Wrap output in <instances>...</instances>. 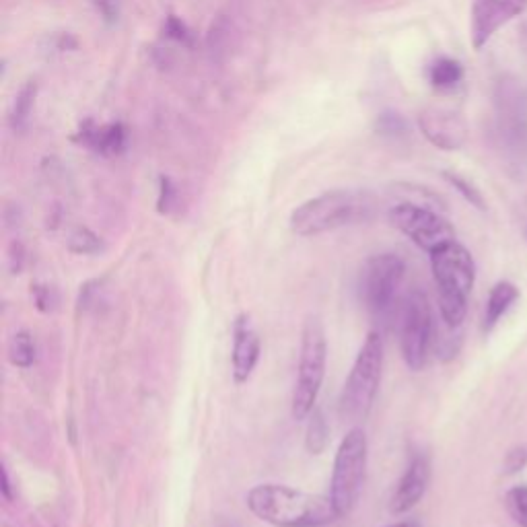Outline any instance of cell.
I'll list each match as a JSON object with an SVG mask.
<instances>
[{
	"label": "cell",
	"instance_id": "13",
	"mask_svg": "<svg viewBox=\"0 0 527 527\" xmlns=\"http://www.w3.org/2000/svg\"><path fill=\"white\" fill-rule=\"evenodd\" d=\"M429 482H431V460L425 453H416L394 490L390 511L394 515H404L412 511L427 495Z\"/></svg>",
	"mask_w": 527,
	"mask_h": 527
},
{
	"label": "cell",
	"instance_id": "6",
	"mask_svg": "<svg viewBox=\"0 0 527 527\" xmlns=\"http://www.w3.org/2000/svg\"><path fill=\"white\" fill-rule=\"evenodd\" d=\"M367 462H369V445L367 437L361 427H353L342 439L332 470L330 482V499L340 515L346 517L357 507L365 476H367Z\"/></svg>",
	"mask_w": 527,
	"mask_h": 527
},
{
	"label": "cell",
	"instance_id": "7",
	"mask_svg": "<svg viewBox=\"0 0 527 527\" xmlns=\"http://www.w3.org/2000/svg\"><path fill=\"white\" fill-rule=\"evenodd\" d=\"M495 128L507 157H527V95L513 77H503L495 89Z\"/></svg>",
	"mask_w": 527,
	"mask_h": 527
},
{
	"label": "cell",
	"instance_id": "14",
	"mask_svg": "<svg viewBox=\"0 0 527 527\" xmlns=\"http://www.w3.org/2000/svg\"><path fill=\"white\" fill-rule=\"evenodd\" d=\"M260 353H262V342L260 336L256 332V328L252 326V320L248 313H241L239 318L235 320L233 326V353H231V367H233V379L235 383H245L258 361H260Z\"/></svg>",
	"mask_w": 527,
	"mask_h": 527
},
{
	"label": "cell",
	"instance_id": "4",
	"mask_svg": "<svg viewBox=\"0 0 527 527\" xmlns=\"http://www.w3.org/2000/svg\"><path fill=\"white\" fill-rule=\"evenodd\" d=\"M383 373V340L369 332L350 369L340 394V416L350 425H359L369 416L377 398Z\"/></svg>",
	"mask_w": 527,
	"mask_h": 527
},
{
	"label": "cell",
	"instance_id": "20",
	"mask_svg": "<svg viewBox=\"0 0 527 527\" xmlns=\"http://www.w3.org/2000/svg\"><path fill=\"white\" fill-rule=\"evenodd\" d=\"M9 361L19 369H29L35 363V342L25 330L13 334L9 340Z\"/></svg>",
	"mask_w": 527,
	"mask_h": 527
},
{
	"label": "cell",
	"instance_id": "21",
	"mask_svg": "<svg viewBox=\"0 0 527 527\" xmlns=\"http://www.w3.org/2000/svg\"><path fill=\"white\" fill-rule=\"evenodd\" d=\"M505 509L519 527H527V484H517L507 490Z\"/></svg>",
	"mask_w": 527,
	"mask_h": 527
},
{
	"label": "cell",
	"instance_id": "17",
	"mask_svg": "<svg viewBox=\"0 0 527 527\" xmlns=\"http://www.w3.org/2000/svg\"><path fill=\"white\" fill-rule=\"evenodd\" d=\"M429 81L437 91H453L464 81V66L458 60L441 56L429 66Z\"/></svg>",
	"mask_w": 527,
	"mask_h": 527
},
{
	"label": "cell",
	"instance_id": "25",
	"mask_svg": "<svg viewBox=\"0 0 527 527\" xmlns=\"http://www.w3.org/2000/svg\"><path fill=\"white\" fill-rule=\"evenodd\" d=\"M527 466V447L517 445L507 451L505 460H503V474L505 476H515Z\"/></svg>",
	"mask_w": 527,
	"mask_h": 527
},
{
	"label": "cell",
	"instance_id": "12",
	"mask_svg": "<svg viewBox=\"0 0 527 527\" xmlns=\"http://www.w3.org/2000/svg\"><path fill=\"white\" fill-rule=\"evenodd\" d=\"M418 126L429 138V143L441 151H460L466 145L470 132L466 120L458 112L441 108L425 110L418 118Z\"/></svg>",
	"mask_w": 527,
	"mask_h": 527
},
{
	"label": "cell",
	"instance_id": "19",
	"mask_svg": "<svg viewBox=\"0 0 527 527\" xmlns=\"http://www.w3.org/2000/svg\"><path fill=\"white\" fill-rule=\"evenodd\" d=\"M307 433H305V447L311 455H320L326 451L330 443V427L324 412L320 408H313V412L307 416Z\"/></svg>",
	"mask_w": 527,
	"mask_h": 527
},
{
	"label": "cell",
	"instance_id": "30",
	"mask_svg": "<svg viewBox=\"0 0 527 527\" xmlns=\"http://www.w3.org/2000/svg\"><path fill=\"white\" fill-rule=\"evenodd\" d=\"M0 474H3V497H5V501H13V490H11V482H9V472H7V468H3V472H0Z\"/></svg>",
	"mask_w": 527,
	"mask_h": 527
},
{
	"label": "cell",
	"instance_id": "8",
	"mask_svg": "<svg viewBox=\"0 0 527 527\" xmlns=\"http://www.w3.org/2000/svg\"><path fill=\"white\" fill-rule=\"evenodd\" d=\"M433 307L425 291L414 289L400 311V350L410 371L425 369L433 346Z\"/></svg>",
	"mask_w": 527,
	"mask_h": 527
},
{
	"label": "cell",
	"instance_id": "24",
	"mask_svg": "<svg viewBox=\"0 0 527 527\" xmlns=\"http://www.w3.org/2000/svg\"><path fill=\"white\" fill-rule=\"evenodd\" d=\"M377 130L379 134L383 136H392V138H398V136H404L408 134V124L406 120L400 116V114H381L379 120H377Z\"/></svg>",
	"mask_w": 527,
	"mask_h": 527
},
{
	"label": "cell",
	"instance_id": "1",
	"mask_svg": "<svg viewBox=\"0 0 527 527\" xmlns=\"http://www.w3.org/2000/svg\"><path fill=\"white\" fill-rule=\"evenodd\" d=\"M248 509L274 527H326L340 519L330 495H313L287 484H258L248 493Z\"/></svg>",
	"mask_w": 527,
	"mask_h": 527
},
{
	"label": "cell",
	"instance_id": "22",
	"mask_svg": "<svg viewBox=\"0 0 527 527\" xmlns=\"http://www.w3.org/2000/svg\"><path fill=\"white\" fill-rule=\"evenodd\" d=\"M68 250L73 252V254L89 256V254L101 252L103 243L93 231H89L87 227H79V229H75L73 233H70V237H68Z\"/></svg>",
	"mask_w": 527,
	"mask_h": 527
},
{
	"label": "cell",
	"instance_id": "2",
	"mask_svg": "<svg viewBox=\"0 0 527 527\" xmlns=\"http://www.w3.org/2000/svg\"><path fill=\"white\" fill-rule=\"evenodd\" d=\"M437 285L441 320L449 330H458L468 315V299L476 283V262L460 241H449L429 254Z\"/></svg>",
	"mask_w": 527,
	"mask_h": 527
},
{
	"label": "cell",
	"instance_id": "15",
	"mask_svg": "<svg viewBox=\"0 0 527 527\" xmlns=\"http://www.w3.org/2000/svg\"><path fill=\"white\" fill-rule=\"evenodd\" d=\"M79 143L93 149L99 155L114 157L126 147V130L122 124H105L95 126L93 122H85L79 132Z\"/></svg>",
	"mask_w": 527,
	"mask_h": 527
},
{
	"label": "cell",
	"instance_id": "9",
	"mask_svg": "<svg viewBox=\"0 0 527 527\" xmlns=\"http://www.w3.org/2000/svg\"><path fill=\"white\" fill-rule=\"evenodd\" d=\"M404 274L406 264L398 254L385 252L371 256L363 264L359 278V295L365 309L373 315L388 313L402 287Z\"/></svg>",
	"mask_w": 527,
	"mask_h": 527
},
{
	"label": "cell",
	"instance_id": "18",
	"mask_svg": "<svg viewBox=\"0 0 527 527\" xmlns=\"http://www.w3.org/2000/svg\"><path fill=\"white\" fill-rule=\"evenodd\" d=\"M35 93H38V85H35L33 81H29L15 95V101L11 105V116H9L11 128L15 132H25V128L29 124V118H31V112H33Z\"/></svg>",
	"mask_w": 527,
	"mask_h": 527
},
{
	"label": "cell",
	"instance_id": "31",
	"mask_svg": "<svg viewBox=\"0 0 527 527\" xmlns=\"http://www.w3.org/2000/svg\"><path fill=\"white\" fill-rule=\"evenodd\" d=\"M385 527H423L418 521L414 519H406V521H398V523H392V525H385Z\"/></svg>",
	"mask_w": 527,
	"mask_h": 527
},
{
	"label": "cell",
	"instance_id": "16",
	"mask_svg": "<svg viewBox=\"0 0 527 527\" xmlns=\"http://www.w3.org/2000/svg\"><path fill=\"white\" fill-rule=\"evenodd\" d=\"M519 301V289L511 280H499L493 289L488 291L484 305V332H493L497 324L509 313V309Z\"/></svg>",
	"mask_w": 527,
	"mask_h": 527
},
{
	"label": "cell",
	"instance_id": "3",
	"mask_svg": "<svg viewBox=\"0 0 527 527\" xmlns=\"http://www.w3.org/2000/svg\"><path fill=\"white\" fill-rule=\"evenodd\" d=\"M371 213V200L363 192L332 190L315 196L291 215V231L299 237H315L344 225L357 223Z\"/></svg>",
	"mask_w": 527,
	"mask_h": 527
},
{
	"label": "cell",
	"instance_id": "5",
	"mask_svg": "<svg viewBox=\"0 0 527 527\" xmlns=\"http://www.w3.org/2000/svg\"><path fill=\"white\" fill-rule=\"evenodd\" d=\"M328 363V340L320 318H307L301 336V355L293 390V418L305 420L318 402Z\"/></svg>",
	"mask_w": 527,
	"mask_h": 527
},
{
	"label": "cell",
	"instance_id": "26",
	"mask_svg": "<svg viewBox=\"0 0 527 527\" xmlns=\"http://www.w3.org/2000/svg\"><path fill=\"white\" fill-rule=\"evenodd\" d=\"M31 297L40 311H52L58 305V293L48 285H33Z\"/></svg>",
	"mask_w": 527,
	"mask_h": 527
},
{
	"label": "cell",
	"instance_id": "29",
	"mask_svg": "<svg viewBox=\"0 0 527 527\" xmlns=\"http://www.w3.org/2000/svg\"><path fill=\"white\" fill-rule=\"evenodd\" d=\"M97 7L105 15V19H116L118 17V0H97Z\"/></svg>",
	"mask_w": 527,
	"mask_h": 527
},
{
	"label": "cell",
	"instance_id": "27",
	"mask_svg": "<svg viewBox=\"0 0 527 527\" xmlns=\"http://www.w3.org/2000/svg\"><path fill=\"white\" fill-rule=\"evenodd\" d=\"M165 33H167V38L175 40L178 44L192 46V33H190V29L186 27V23H182L175 15H169V19L165 23Z\"/></svg>",
	"mask_w": 527,
	"mask_h": 527
},
{
	"label": "cell",
	"instance_id": "28",
	"mask_svg": "<svg viewBox=\"0 0 527 527\" xmlns=\"http://www.w3.org/2000/svg\"><path fill=\"white\" fill-rule=\"evenodd\" d=\"M175 202V188L169 178H161V192H159V210L161 213H169Z\"/></svg>",
	"mask_w": 527,
	"mask_h": 527
},
{
	"label": "cell",
	"instance_id": "11",
	"mask_svg": "<svg viewBox=\"0 0 527 527\" xmlns=\"http://www.w3.org/2000/svg\"><path fill=\"white\" fill-rule=\"evenodd\" d=\"M527 11V0H472L470 42L478 52L495 35Z\"/></svg>",
	"mask_w": 527,
	"mask_h": 527
},
{
	"label": "cell",
	"instance_id": "23",
	"mask_svg": "<svg viewBox=\"0 0 527 527\" xmlns=\"http://www.w3.org/2000/svg\"><path fill=\"white\" fill-rule=\"evenodd\" d=\"M445 178L449 180V184L455 188V190H458L472 206H476L478 210H486V202H484V198H482V194H480V190L470 182V180H466V178H462V175H458V173H445Z\"/></svg>",
	"mask_w": 527,
	"mask_h": 527
},
{
	"label": "cell",
	"instance_id": "10",
	"mask_svg": "<svg viewBox=\"0 0 527 527\" xmlns=\"http://www.w3.org/2000/svg\"><path fill=\"white\" fill-rule=\"evenodd\" d=\"M390 221L398 231H402L412 243H416L418 248L427 254L455 239V229L445 217L435 213L433 208L414 202L396 204L390 210Z\"/></svg>",
	"mask_w": 527,
	"mask_h": 527
}]
</instances>
